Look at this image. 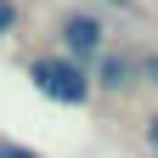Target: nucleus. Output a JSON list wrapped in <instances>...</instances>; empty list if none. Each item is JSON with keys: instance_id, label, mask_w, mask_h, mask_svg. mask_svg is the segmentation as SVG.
<instances>
[{"instance_id": "1", "label": "nucleus", "mask_w": 158, "mask_h": 158, "mask_svg": "<svg viewBox=\"0 0 158 158\" xmlns=\"http://www.w3.org/2000/svg\"><path fill=\"white\" fill-rule=\"evenodd\" d=\"M28 73H34V85L45 90L51 102H85L90 96V79H85V68H79L73 56H40Z\"/></svg>"}, {"instance_id": "2", "label": "nucleus", "mask_w": 158, "mask_h": 158, "mask_svg": "<svg viewBox=\"0 0 158 158\" xmlns=\"http://www.w3.org/2000/svg\"><path fill=\"white\" fill-rule=\"evenodd\" d=\"M62 45H68V56H90L102 45V23L96 17H62Z\"/></svg>"}, {"instance_id": "3", "label": "nucleus", "mask_w": 158, "mask_h": 158, "mask_svg": "<svg viewBox=\"0 0 158 158\" xmlns=\"http://www.w3.org/2000/svg\"><path fill=\"white\" fill-rule=\"evenodd\" d=\"M102 85H130V62H124V56L102 62Z\"/></svg>"}, {"instance_id": "4", "label": "nucleus", "mask_w": 158, "mask_h": 158, "mask_svg": "<svg viewBox=\"0 0 158 158\" xmlns=\"http://www.w3.org/2000/svg\"><path fill=\"white\" fill-rule=\"evenodd\" d=\"M11 23H17V11H11V0H0V34H6Z\"/></svg>"}, {"instance_id": "5", "label": "nucleus", "mask_w": 158, "mask_h": 158, "mask_svg": "<svg viewBox=\"0 0 158 158\" xmlns=\"http://www.w3.org/2000/svg\"><path fill=\"white\" fill-rule=\"evenodd\" d=\"M0 158H40V152H23V147H11V141H0Z\"/></svg>"}, {"instance_id": "6", "label": "nucleus", "mask_w": 158, "mask_h": 158, "mask_svg": "<svg viewBox=\"0 0 158 158\" xmlns=\"http://www.w3.org/2000/svg\"><path fill=\"white\" fill-rule=\"evenodd\" d=\"M147 147L158 152V118H152V124H147Z\"/></svg>"}]
</instances>
